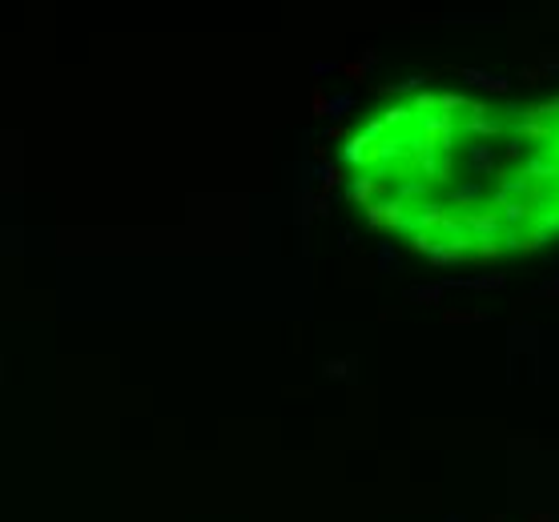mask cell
I'll list each match as a JSON object with an SVG mask.
<instances>
[{
    "label": "cell",
    "mask_w": 559,
    "mask_h": 522,
    "mask_svg": "<svg viewBox=\"0 0 559 522\" xmlns=\"http://www.w3.org/2000/svg\"><path fill=\"white\" fill-rule=\"evenodd\" d=\"M338 173L366 225L414 257H535L559 245V93L402 88L350 124Z\"/></svg>",
    "instance_id": "6da1fadb"
}]
</instances>
